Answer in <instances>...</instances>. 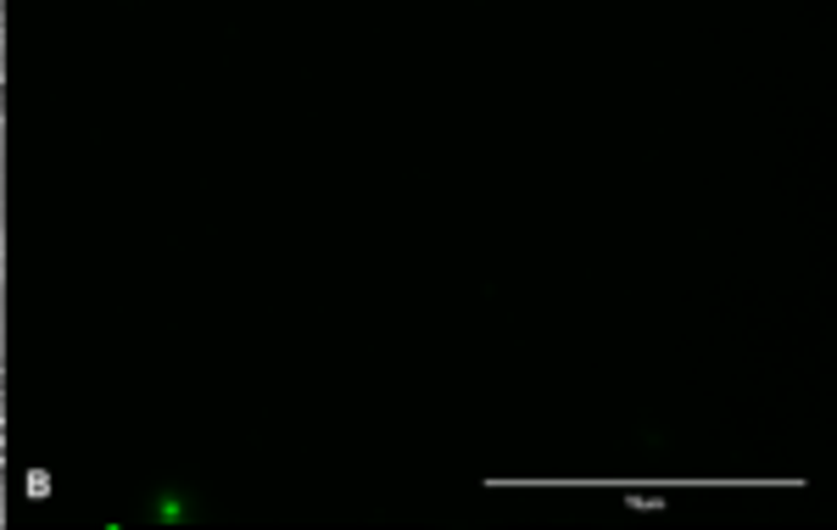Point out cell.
<instances>
[{
  "label": "cell",
  "mask_w": 837,
  "mask_h": 530,
  "mask_svg": "<svg viewBox=\"0 0 837 530\" xmlns=\"http://www.w3.org/2000/svg\"><path fill=\"white\" fill-rule=\"evenodd\" d=\"M29 497H51V475H45V469L29 475Z\"/></svg>",
  "instance_id": "cell-1"
},
{
  "label": "cell",
  "mask_w": 837,
  "mask_h": 530,
  "mask_svg": "<svg viewBox=\"0 0 837 530\" xmlns=\"http://www.w3.org/2000/svg\"><path fill=\"white\" fill-rule=\"evenodd\" d=\"M0 436H7V363H0Z\"/></svg>",
  "instance_id": "cell-2"
},
{
  "label": "cell",
  "mask_w": 837,
  "mask_h": 530,
  "mask_svg": "<svg viewBox=\"0 0 837 530\" xmlns=\"http://www.w3.org/2000/svg\"><path fill=\"white\" fill-rule=\"evenodd\" d=\"M0 469H7V436H0Z\"/></svg>",
  "instance_id": "cell-3"
}]
</instances>
